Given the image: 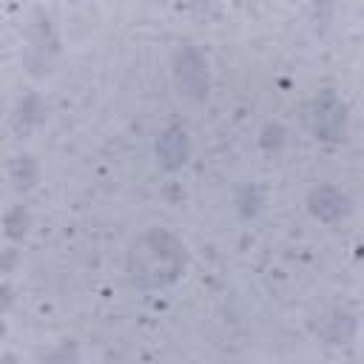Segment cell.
<instances>
[{
    "label": "cell",
    "instance_id": "cell-1",
    "mask_svg": "<svg viewBox=\"0 0 364 364\" xmlns=\"http://www.w3.org/2000/svg\"><path fill=\"white\" fill-rule=\"evenodd\" d=\"M179 82L191 94H202V88H205V68H202V60L193 51H188L179 60Z\"/></svg>",
    "mask_w": 364,
    "mask_h": 364
},
{
    "label": "cell",
    "instance_id": "cell-2",
    "mask_svg": "<svg viewBox=\"0 0 364 364\" xmlns=\"http://www.w3.org/2000/svg\"><path fill=\"white\" fill-rule=\"evenodd\" d=\"M341 122H344V108H341L333 97H324L321 105H318V131H321L327 139H333V136L338 134Z\"/></svg>",
    "mask_w": 364,
    "mask_h": 364
}]
</instances>
